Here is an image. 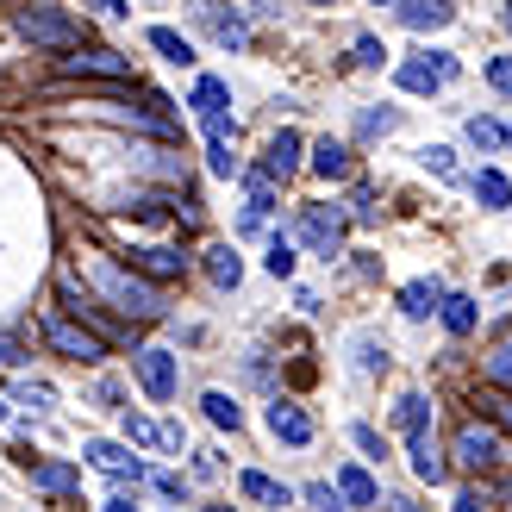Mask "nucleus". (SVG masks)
Instances as JSON below:
<instances>
[{
  "mask_svg": "<svg viewBox=\"0 0 512 512\" xmlns=\"http://www.w3.org/2000/svg\"><path fill=\"white\" fill-rule=\"evenodd\" d=\"M88 288L107 294L132 325H157L169 313V294L157 288V281H144L138 269H125L119 256H94V263H88Z\"/></svg>",
  "mask_w": 512,
  "mask_h": 512,
  "instance_id": "1",
  "label": "nucleus"
},
{
  "mask_svg": "<svg viewBox=\"0 0 512 512\" xmlns=\"http://www.w3.org/2000/svg\"><path fill=\"white\" fill-rule=\"evenodd\" d=\"M13 32L32 44V50H50V57H69L75 44H88V25L69 19L63 7H50V0H32V7L13 13Z\"/></svg>",
  "mask_w": 512,
  "mask_h": 512,
  "instance_id": "2",
  "label": "nucleus"
},
{
  "mask_svg": "<svg viewBox=\"0 0 512 512\" xmlns=\"http://www.w3.org/2000/svg\"><path fill=\"white\" fill-rule=\"evenodd\" d=\"M294 232H300V244L313 250V256H338L344 238H350V213L338 207V200H313V207H300Z\"/></svg>",
  "mask_w": 512,
  "mask_h": 512,
  "instance_id": "3",
  "label": "nucleus"
},
{
  "mask_svg": "<svg viewBox=\"0 0 512 512\" xmlns=\"http://www.w3.org/2000/svg\"><path fill=\"white\" fill-rule=\"evenodd\" d=\"M57 75H69V82H132V57L107 44H75L69 57H57Z\"/></svg>",
  "mask_w": 512,
  "mask_h": 512,
  "instance_id": "4",
  "label": "nucleus"
},
{
  "mask_svg": "<svg viewBox=\"0 0 512 512\" xmlns=\"http://www.w3.org/2000/svg\"><path fill=\"white\" fill-rule=\"evenodd\" d=\"M450 456H456L463 469H475V475L500 469V463H506V438H500V425L463 419V425H456V438H450Z\"/></svg>",
  "mask_w": 512,
  "mask_h": 512,
  "instance_id": "5",
  "label": "nucleus"
},
{
  "mask_svg": "<svg viewBox=\"0 0 512 512\" xmlns=\"http://www.w3.org/2000/svg\"><path fill=\"white\" fill-rule=\"evenodd\" d=\"M132 375H138V388L157 400V406H169L175 394H182V363H175L169 350H157V344L132 350Z\"/></svg>",
  "mask_w": 512,
  "mask_h": 512,
  "instance_id": "6",
  "label": "nucleus"
},
{
  "mask_svg": "<svg viewBox=\"0 0 512 512\" xmlns=\"http://www.w3.org/2000/svg\"><path fill=\"white\" fill-rule=\"evenodd\" d=\"M44 344L57 356H75V363H107V338H94L88 325H75L69 313H50L44 319Z\"/></svg>",
  "mask_w": 512,
  "mask_h": 512,
  "instance_id": "7",
  "label": "nucleus"
},
{
  "mask_svg": "<svg viewBox=\"0 0 512 512\" xmlns=\"http://www.w3.org/2000/svg\"><path fill=\"white\" fill-rule=\"evenodd\" d=\"M19 469L32 475V488L57 494V500L82 494V469H75V463H57V456H32V450H19Z\"/></svg>",
  "mask_w": 512,
  "mask_h": 512,
  "instance_id": "8",
  "label": "nucleus"
},
{
  "mask_svg": "<svg viewBox=\"0 0 512 512\" xmlns=\"http://www.w3.org/2000/svg\"><path fill=\"white\" fill-rule=\"evenodd\" d=\"M132 163H138L157 188H188V157H182L175 144H132Z\"/></svg>",
  "mask_w": 512,
  "mask_h": 512,
  "instance_id": "9",
  "label": "nucleus"
},
{
  "mask_svg": "<svg viewBox=\"0 0 512 512\" xmlns=\"http://www.w3.org/2000/svg\"><path fill=\"white\" fill-rule=\"evenodd\" d=\"M125 269H138L144 281L169 288V281H182V275H188V256L175 250V244H132V263H125Z\"/></svg>",
  "mask_w": 512,
  "mask_h": 512,
  "instance_id": "10",
  "label": "nucleus"
},
{
  "mask_svg": "<svg viewBox=\"0 0 512 512\" xmlns=\"http://www.w3.org/2000/svg\"><path fill=\"white\" fill-rule=\"evenodd\" d=\"M194 25H207L225 50H244L250 44V19L238 7H219V0H194Z\"/></svg>",
  "mask_w": 512,
  "mask_h": 512,
  "instance_id": "11",
  "label": "nucleus"
},
{
  "mask_svg": "<svg viewBox=\"0 0 512 512\" xmlns=\"http://www.w3.org/2000/svg\"><path fill=\"white\" fill-rule=\"evenodd\" d=\"M82 456H88V463H94L100 475H113L119 488H125V481H132V488L144 481V463L132 456V444H107V438H88V444H82Z\"/></svg>",
  "mask_w": 512,
  "mask_h": 512,
  "instance_id": "12",
  "label": "nucleus"
},
{
  "mask_svg": "<svg viewBox=\"0 0 512 512\" xmlns=\"http://www.w3.org/2000/svg\"><path fill=\"white\" fill-rule=\"evenodd\" d=\"M406 456H413V475L431 481V488H444V481H450V456L438 450L431 431H413V438H406Z\"/></svg>",
  "mask_w": 512,
  "mask_h": 512,
  "instance_id": "13",
  "label": "nucleus"
},
{
  "mask_svg": "<svg viewBox=\"0 0 512 512\" xmlns=\"http://www.w3.org/2000/svg\"><path fill=\"white\" fill-rule=\"evenodd\" d=\"M300 132H294V125H281V132L263 144V175H269V182H288V175L300 169Z\"/></svg>",
  "mask_w": 512,
  "mask_h": 512,
  "instance_id": "14",
  "label": "nucleus"
},
{
  "mask_svg": "<svg viewBox=\"0 0 512 512\" xmlns=\"http://www.w3.org/2000/svg\"><path fill=\"white\" fill-rule=\"evenodd\" d=\"M394 19L406 25V32H444V25L456 19L450 0H394Z\"/></svg>",
  "mask_w": 512,
  "mask_h": 512,
  "instance_id": "15",
  "label": "nucleus"
},
{
  "mask_svg": "<svg viewBox=\"0 0 512 512\" xmlns=\"http://www.w3.org/2000/svg\"><path fill=\"white\" fill-rule=\"evenodd\" d=\"M269 431H275L288 450H306V444H313V419H306V406H294V400H275V406H269Z\"/></svg>",
  "mask_w": 512,
  "mask_h": 512,
  "instance_id": "16",
  "label": "nucleus"
},
{
  "mask_svg": "<svg viewBox=\"0 0 512 512\" xmlns=\"http://www.w3.org/2000/svg\"><path fill=\"white\" fill-rule=\"evenodd\" d=\"M350 157H356L350 138H319L313 157H306V169H313L319 182H344V175H350Z\"/></svg>",
  "mask_w": 512,
  "mask_h": 512,
  "instance_id": "17",
  "label": "nucleus"
},
{
  "mask_svg": "<svg viewBox=\"0 0 512 512\" xmlns=\"http://www.w3.org/2000/svg\"><path fill=\"white\" fill-rule=\"evenodd\" d=\"M444 294H450V288H444L438 275H419V281H406V288H400V313H406V319H431Z\"/></svg>",
  "mask_w": 512,
  "mask_h": 512,
  "instance_id": "18",
  "label": "nucleus"
},
{
  "mask_svg": "<svg viewBox=\"0 0 512 512\" xmlns=\"http://www.w3.org/2000/svg\"><path fill=\"white\" fill-rule=\"evenodd\" d=\"M200 269H207V281H213L219 294H232L238 281H244V256L232 244H207V263H200Z\"/></svg>",
  "mask_w": 512,
  "mask_h": 512,
  "instance_id": "19",
  "label": "nucleus"
},
{
  "mask_svg": "<svg viewBox=\"0 0 512 512\" xmlns=\"http://www.w3.org/2000/svg\"><path fill=\"white\" fill-rule=\"evenodd\" d=\"M438 319H444V331H450V338H475V325H481V306H475L469 294H444V300H438Z\"/></svg>",
  "mask_w": 512,
  "mask_h": 512,
  "instance_id": "20",
  "label": "nucleus"
},
{
  "mask_svg": "<svg viewBox=\"0 0 512 512\" xmlns=\"http://www.w3.org/2000/svg\"><path fill=\"white\" fill-rule=\"evenodd\" d=\"M481 381H488V388H500V394H512V331L481 350Z\"/></svg>",
  "mask_w": 512,
  "mask_h": 512,
  "instance_id": "21",
  "label": "nucleus"
},
{
  "mask_svg": "<svg viewBox=\"0 0 512 512\" xmlns=\"http://www.w3.org/2000/svg\"><path fill=\"white\" fill-rule=\"evenodd\" d=\"M238 488L250 494V500H263V506H294V488H288V481H275V475H263V469H244L238 475Z\"/></svg>",
  "mask_w": 512,
  "mask_h": 512,
  "instance_id": "22",
  "label": "nucleus"
},
{
  "mask_svg": "<svg viewBox=\"0 0 512 512\" xmlns=\"http://www.w3.org/2000/svg\"><path fill=\"white\" fill-rule=\"evenodd\" d=\"M144 38H150V50H157L163 63H175V69H188V63H194V38H182L175 25H150Z\"/></svg>",
  "mask_w": 512,
  "mask_h": 512,
  "instance_id": "23",
  "label": "nucleus"
},
{
  "mask_svg": "<svg viewBox=\"0 0 512 512\" xmlns=\"http://www.w3.org/2000/svg\"><path fill=\"white\" fill-rule=\"evenodd\" d=\"M331 488L344 494V506H375V500H381L375 475H369V469H356V463H344V469H338V481H331Z\"/></svg>",
  "mask_w": 512,
  "mask_h": 512,
  "instance_id": "24",
  "label": "nucleus"
},
{
  "mask_svg": "<svg viewBox=\"0 0 512 512\" xmlns=\"http://www.w3.org/2000/svg\"><path fill=\"white\" fill-rule=\"evenodd\" d=\"M469 194H475L488 213H506V207H512V182H506L500 169H481V175H469Z\"/></svg>",
  "mask_w": 512,
  "mask_h": 512,
  "instance_id": "25",
  "label": "nucleus"
},
{
  "mask_svg": "<svg viewBox=\"0 0 512 512\" xmlns=\"http://www.w3.org/2000/svg\"><path fill=\"white\" fill-rule=\"evenodd\" d=\"M188 107H194L200 119H213V113H232V88H225L219 75H200V82H194V100H188Z\"/></svg>",
  "mask_w": 512,
  "mask_h": 512,
  "instance_id": "26",
  "label": "nucleus"
},
{
  "mask_svg": "<svg viewBox=\"0 0 512 512\" xmlns=\"http://www.w3.org/2000/svg\"><path fill=\"white\" fill-rule=\"evenodd\" d=\"M400 132V107H363L356 113V138L375 144V138H394Z\"/></svg>",
  "mask_w": 512,
  "mask_h": 512,
  "instance_id": "27",
  "label": "nucleus"
},
{
  "mask_svg": "<svg viewBox=\"0 0 512 512\" xmlns=\"http://www.w3.org/2000/svg\"><path fill=\"white\" fill-rule=\"evenodd\" d=\"M200 413H207V425H219V431H238L244 425V406L225 394V388H213V394H200Z\"/></svg>",
  "mask_w": 512,
  "mask_h": 512,
  "instance_id": "28",
  "label": "nucleus"
},
{
  "mask_svg": "<svg viewBox=\"0 0 512 512\" xmlns=\"http://www.w3.org/2000/svg\"><path fill=\"white\" fill-rule=\"evenodd\" d=\"M394 431H406V438H413V431H431V400L425 394H400L394 400Z\"/></svg>",
  "mask_w": 512,
  "mask_h": 512,
  "instance_id": "29",
  "label": "nucleus"
},
{
  "mask_svg": "<svg viewBox=\"0 0 512 512\" xmlns=\"http://www.w3.org/2000/svg\"><path fill=\"white\" fill-rule=\"evenodd\" d=\"M394 82H400L406 94H438V88H444V75L431 69L425 57H413V63H400V69H394Z\"/></svg>",
  "mask_w": 512,
  "mask_h": 512,
  "instance_id": "30",
  "label": "nucleus"
},
{
  "mask_svg": "<svg viewBox=\"0 0 512 512\" xmlns=\"http://www.w3.org/2000/svg\"><path fill=\"white\" fill-rule=\"evenodd\" d=\"M463 138L481 150V157H494V150H506V144H500V119H488V113H469V119H463Z\"/></svg>",
  "mask_w": 512,
  "mask_h": 512,
  "instance_id": "31",
  "label": "nucleus"
},
{
  "mask_svg": "<svg viewBox=\"0 0 512 512\" xmlns=\"http://www.w3.org/2000/svg\"><path fill=\"white\" fill-rule=\"evenodd\" d=\"M350 356H356V375H381V369H388V344H375L369 331L350 338Z\"/></svg>",
  "mask_w": 512,
  "mask_h": 512,
  "instance_id": "32",
  "label": "nucleus"
},
{
  "mask_svg": "<svg viewBox=\"0 0 512 512\" xmlns=\"http://www.w3.org/2000/svg\"><path fill=\"white\" fill-rule=\"evenodd\" d=\"M419 163L438 175V182H463V169H456V150H444V144H425V150H419Z\"/></svg>",
  "mask_w": 512,
  "mask_h": 512,
  "instance_id": "33",
  "label": "nucleus"
},
{
  "mask_svg": "<svg viewBox=\"0 0 512 512\" xmlns=\"http://www.w3.org/2000/svg\"><path fill=\"white\" fill-rule=\"evenodd\" d=\"M207 169L219 175V182H238L244 175V163L232 157V144H219V138H207Z\"/></svg>",
  "mask_w": 512,
  "mask_h": 512,
  "instance_id": "34",
  "label": "nucleus"
},
{
  "mask_svg": "<svg viewBox=\"0 0 512 512\" xmlns=\"http://www.w3.org/2000/svg\"><path fill=\"white\" fill-rule=\"evenodd\" d=\"M350 444H356V450H363V456H369V463H388V438H381V431H375V425H363V419H356V425H350Z\"/></svg>",
  "mask_w": 512,
  "mask_h": 512,
  "instance_id": "35",
  "label": "nucleus"
},
{
  "mask_svg": "<svg viewBox=\"0 0 512 512\" xmlns=\"http://www.w3.org/2000/svg\"><path fill=\"white\" fill-rule=\"evenodd\" d=\"M494 500H500V488H494V481H475V488H463V494H456V512H494Z\"/></svg>",
  "mask_w": 512,
  "mask_h": 512,
  "instance_id": "36",
  "label": "nucleus"
},
{
  "mask_svg": "<svg viewBox=\"0 0 512 512\" xmlns=\"http://www.w3.org/2000/svg\"><path fill=\"white\" fill-rule=\"evenodd\" d=\"M263 269H269L275 281H288V275H294V244H288V238H269V256H263Z\"/></svg>",
  "mask_w": 512,
  "mask_h": 512,
  "instance_id": "37",
  "label": "nucleus"
},
{
  "mask_svg": "<svg viewBox=\"0 0 512 512\" xmlns=\"http://www.w3.org/2000/svg\"><path fill=\"white\" fill-rule=\"evenodd\" d=\"M375 219H381L375 188H369V182H356V194H350V225H375Z\"/></svg>",
  "mask_w": 512,
  "mask_h": 512,
  "instance_id": "38",
  "label": "nucleus"
},
{
  "mask_svg": "<svg viewBox=\"0 0 512 512\" xmlns=\"http://www.w3.org/2000/svg\"><path fill=\"white\" fill-rule=\"evenodd\" d=\"M300 500L313 506V512H344V494L331 488V481H313V488H300Z\"/></svg>",
  "mask_w": 512,
  "mask_h": 512,
  "instance_id": "39",
  "label": "nucleus"
},
{
  "mask_svg": "<svg viewBox=\"0 0 512 512\" xmlns=\"http://www.w3.org/2000/svg\"><path fill=\"white\" fill-rule=\"evenodd\" d=\"M475 406H488V413H494V425H500V431H512V394H500V388H481V394H475Z\"/></svg>",
  "mask_w": 512,
  "mask_h": 512,
  "instance_id": "40",
  "label": "nucleus"
},
{
  "mask_svg": "<svg viewBox=\"0 0 512 512\" xmlns=\"http://www.w3.org/2000/svg\"><path fill=\"white\" fill-rule=\"evenodd\" d=\"M144 481H150V488H157L163 500H182V494H188V481L175 475V469H144Z\"/></svg>",
  "mask_w": 512,
  "mask_h": 512,
  "instance_id": "41",
  "label": "nucleus"
},
{
  "mask_svg": "<svg viewBox=\"0 0 512 512\" xmlns=\"http://www.w3.org/2000/svg\"><path fill=\"white\" fill-rule=\"evenodd\" d=\"M488 88L512 100V57H488Z\"/></svg>",
  "mask_w": 512,
  "mask_h": 512,
  "instance_id": "42",
  "label": "nucleus"
},
{
  "mask_svg": "<svg viewBox=\"0 0 512 512\" xmlns=\"http://www.w3.org/2000/svg\"><path fill=\"white\" fill-rule=\"evenodd\" d=\"M25 356H32V350H25L13 331H0V369H25Z\"/></svg>",
  "mask_w": 512,
  "mask_h": 512,
  "instance_id": "43",
  "label": "nucleus"
},
{
  "mask_svg": "<svg viewBox=\"0 0 512 512\" xmlns=\"http://www.w3.org/2000/svg\"><path fill=\"white\" fill-rule=\"evenodd\" d=\"M125 438H132V444H157V425H150L144 413H125Z\"/></svg>",
  "mask_w": 512,
  "mask_h": 512,
  "instance_id": "44",
  "label": "nucleus"
},
{
  "mask_svg": "<svg viewBox=\"0 0 512 512\" xmlns=\"http://www.w3.org/2000/svg\"><path fill=\"white\" fill-rule=\"evenodd\" d=\"M356 63H363V69H381V63H388V50H381V38H356Z\"/></svg>",
  "mask_w": 512,
  "mask_h": 512,
  "instance_id": "45",
  "label": "nucleus"
},
{
  "mask_svg": "<svg viewBox=\"0 0 512 512\" xmlns=\"http://www.w3.org/2000/svg\"><path fill=\"white\" fill-rule=\"evenodd\" d=\"M425 63H431V69H438V75H444V88L456 82V75H463V63H456V57H450V50H425Z\"/></svg>",
  "mask_w": 512,
  "mask_h": 512,
  "instance_id": "46",
  "label": "nucleus"
},
{
  "mask_svg": "<svg viewBox=\"0 0 512 512\" xmlns=\"http://www.w3.org/2000/svg\"><path fill=\"white\" fill-rule=\"evenodd\" d=\"M13 394H19L25 406H50V400H57V394H50V388H44V381H19V388H13Z\"/></svg>",
  "mask_w": 512,
  "mask_h": 512,
  "instance_id": "47",
  "label": "nucleus"
},
{
  "mask_svg": "<svg viewBox=\"0 0 512 512\" xmlns=\"http://www.w3.org/2000/svg\"><path fill=\"white\" fill-rule=\"evenodd\" d=\"M94 400H100V406H119V381L100 375V381H94Z\"/></svg>",
  "mask_w": 512,
  "mask_h": 512,
  "instance_id": "48",
  "label": "nucleus"
},
{
  "mask_svg": "<svg viewBox=\"0 0 512 512\" xmlns=\"http://www.w3.org/2000/svg\"><path fill=\"white\" fill-rule=\"evenodd\" d=\"M94 13H107V19H132V7H125V0H88Z\"/></svg>",
  "mask_w": 512,
  "mask_h": 512,
  "instance_id": "49",
  "label": "nucleus"
},
{
  "mask_svg": "<svg viewBox=\"0 0 512 512\" xmlns=\"http://www.w3.org/2000/svg\"><path fill=\"white\" fill-rule=\"evenodd\" d=\"M375 506H388V512H419L413 494H388V500H375Z\"/></svg>",
  "mask_w": 512,
  "mask_h": 512,
  "instance_id": "50",
  "label": "nucleus"
},
{
  "mask_svg": "<svg viewBox=\"0 0 512 512\" xmlns=\"http://www.w3.org/2000/svg\"><path fill=\"white\" fill-rule=\"evenodd\" d=\"M100 512H138L132 500H107V506H100Z\"/></svg>",
  "mask_w": 512,
  "mask_h": 512,
  "instance_id": "51",
  "label": "nucleus"
},
{
  "mask_svg": "<svg viewBox=\"0 0 512 512\" xmlns=\"http://www.w3.org/2000/svg\"><path fill=\"white\" fill-rule=\"evenodd\" d=\"M500 144H506V150H512V119H506V125H500Z\"/></svg>",
  "mask_w": 512,
  "mask_h": 512,
  "instance_id": "52",
  "label": "nucleus"
},
{
  "mask_svg": "<svg viewBox=\"0 0 512 512\" xmlns=\"http://www.w3.org/2000/svg\"><path fill=\"white\" fill-rule=\"evenodd\" d=\"M207 512H238V506H207Z\"/></svg>",
  "mask_w": 512,
  "mask_h": 512,
  "instance_id": "53",
  "label": "nucleus"
},
{
  "mask_svg": "<svg viewBox=\"0 0 512 512\" xmlns=\"http://www.w3.org/2000/svg\"><path fill=\"white\" fill-rule=\"evenodd\" d=\"M313 7H338V0H313Z\"/></svg>",
  "mask_w": 512,
  "mask_h": 512,
  "instance_id": "54",
  "label": "nucleus"
},
{
  "mask_svg": "<svg viewBox=\"0 0 512 512\" xmlns=\"http://www.w3.org/2000/svg\"><path fill=\"white\" fill-rule=\"evenodd\" d=\"M375 7H394V0H375Z\"/></svg>",
  "mask_w": 512,
  "mask_h": 512,
  "instance_id": "55",
  "label": "nucleus"
},
{
  "mask_svg": "<svg viewBox=\"0 0 512 512\" xmlns=\"http://www.w3.org/2000/svg\"><path fill=\"white\" fill-rule=\"evenodd\" d=\"M0 419H7V400H0Z\"/></svg>",
  "mask_w": 512,
  "mask_h": 512,
  "instance_id": "56",
  "label": "nucleus"
},
{
  "mask_svg": "<svg viewBox=\"0 0 512 512\" xmlns=\"http://www.w3.org/2000/svg\"><path fill=\"white\" fill-rule=\"evenodd\" d=\"M506 25H512V7H506Z\"/></svg>",
  "mask_w": 512,
  "mask_h": 512,
  "instance_id": "57",
  "label": "nucleus"
}]
</instances>
